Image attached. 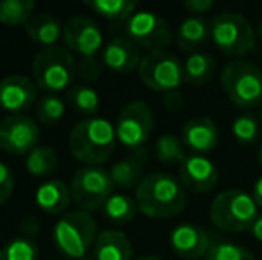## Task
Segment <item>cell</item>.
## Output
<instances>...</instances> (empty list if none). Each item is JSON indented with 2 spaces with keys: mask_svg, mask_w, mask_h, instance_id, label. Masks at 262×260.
I'll return each mask as SVG.
<instances>
[{
  "mask_svg": "<svg viewBox=\"0 0 262 260\" xmlns=\"http://www.w3.org/2000/svg\"><path fill=\"white\" fill-rule=\"evenodd\" d=\"M138 210L152 219H168L186 208V187L179 178L164 171H156L143 178L136 189Z\"/></svg>",
  "mask_w": 262,
  "mask_h": 260,
  "instance_id": "cell-1",
  "label": "cell"
},
{
  "mask_svg": "<svg viewBox=\"0 0 262 260\" xmlns=\"http://www.w3.org/2000/svg\"><path fill=\"white\" fill-rule=\"evenodd\" d=\"M116 129L105 118H84L70 132V152L86 166H100L116 148Z\"/></svg>",
  "mask_w": 262,
  "mask_h": 260,
  "instance_id": "cell-2",
  "label": "cell"
},
{
  "mask_svg": "<svg viewBox=\"0 0 262 260\" xmlns=\"http://www.w3.org/2000/svg\"><path fill=\"white\" fill-rule=\"evenodd\" d=\"M54 243L64 257L79 260L88 257L97 241V221L86 210H73L62 214L54 226Z\"/></svg>",
  "mask_w": 262,
  "mask_h": 260,
  "instance_id": "cell-3",
  "label": "cell"
},
{
  "mask_svg": "<svg viewBox=\"0 0 262 260\" xmlns=\"http://www.w3.org/2000/svg\"><path fill=\"white\" fill-rule=\"evenodd\" d=\"M209 216L216 228L237 233L252 228L259 216V205L248 193L241 189H228L212 200Z\"/></svg>",
  "mask_w": 262,
  "mask_h": 260,
  "instance_id": "cell-4",
  "label": "cell"
},
{
  "mask_svg": "<svg viewBox=\"0 0 262 260\" xmlns=\"http://www.w3.org/2000/svg\"><path fill=\"white\" fill-rule=\"evenodd\" d=\"M32 77L39 89L54 94L72 86L77 77V61L64 46H47L34 56Z\"/></svg>",
  "mask_w": 262,
  "mask_h": 260,
  "instance_id": "cell-5",
  "label": "cell"
},
{
  "mask_svg": "<svg viewBox=\"0 0 262 260\" xmlns=\"http://www.w3.org/2000/svg\"><path fill=\"white\" fill-rule=\"evenodd\" d=\"M220 82L227 98L239 109L262 105V72L259 66L243 59L225 64Z\"/></svg>",
  "mask_w": 262,
  "mask_h": 260,
  "instance_id": "cell-6",
  "label": "cell"
},
{
  "mask_svg": "<svg viewBox=\"0 0 262 260\" xmlns=\"http://www.w3.org/2000/svg\"><path fill=\"white\" fill-rule=\"evenodd\" d=\"M212 41L221 54L243 57L255 46L257 31L241 13H220L210 21Z\"/></svg>",
  "mask_w": 262,
  "mask_h": 260,
  "instance_id": "cell-7",
  "label": "cell"
},
{
  "mask_svg": "<svg viewBox=\"0 0 262 260\" xmlns=\"http://www.w3.org/2000/svg\"><path fill=\"white\" fill-rule=\"evenodd\" d=\"M114 184L109 171L100 166H84L73 173L70 182L72 200L80 210H97L105 205L113 193Z\"/></svg>",
  "mask_w": 262,
  "mask_h": 260,
  "instance_id": "cell-8",
  "label": "cell"
},
{
  "mask_svg": "<svg viewBox=\"0 0 262 260\" xmlns=\"http://www.w3.org/2000/svg\"><path fill=\"white\" fill-rule=\"evenodd\" d=\"M139 79L148 89L159 93H175L184 82V64L166 50L148 52L143 56L138 68Z\"/></svg>",
  "mask_w": 262,
  "mask_h": 260,
  "instance_id": "cell-9",
  "label": "cell"
},
{
  "mask_svg": "<svg viewBox=\"0 0 262 260\" xmlns=\"http://www.w3.org/2000/svg\"><path fill=\"white\" fill-rule=\"evenodd\" d=\"M125 34L136 46L148 52L164 50L173 39L168 21L152 11H136L125 21Z\"/></svg>",
  "mask_w": 262,
  "mask_h": 260,
  "instance_id": "cell-10",
  "label": "cell"
},
{
  "mask_svg": "<svg viewBox=\"0 0 262 260\" xmlns=\"http://www.w3.org/2000/svg\"><path fill=\"white\" fill-rule=\"evenodd\" d=\"M154 114L148 104L134 100L120 111L116 120V137L127 148H141L154 130Z\"/></svg>",
  "mask_w": 262,
  "mask_h": 260,
  "instance_id": "cell-11",
  "label": "cell"
},
{
  "mask_svg": "<svg viewBox=\"0 0 262 260\" xmlns=\"http://www.w3.org/2000/svg\"><path fill=\"white\" fill-rule=\"evenodd\" d=\"M39 127L25 114H7L0 122V148L13 155H27L39 146Z\"/></svg>",
  "mask_w": 262,
  "mask_h": 260,
  "instance_id": "cell-12",
  "label": "cell"
},
{
  "mask_svg": "<svg viewBox=\"0 0 262 260\" xmlns=\"http://www.w3.org/2000/svg\"><path fill=\"white\" fill-rule=\"evenodd\" d=\"M62 41L66 49L77 54L80 59H90L102 49L104 36L93 18L75 14L62 25Z\"/></svg>",
  "mask_w": 262,
  "mask_h": 260,
  "instance_id": "cell-13",
  "label": "cell"
},
{
  "mask_svg": "<svg viewBox=\"0 0 262 260\" xmlns=\"http://www.w3.org/2000/svg\"><path fill=\"white\" fill-rule=\"evenodd\" d=\"M38 104V86L25 75H7L0 80V109L11 114H24Z\"/></svg>",
  "mask_w": 262,
  "mask_h": 260,
  "instance_id": "cell-14",
  "label": "cell"
},
{
  "mask_svg": "<svg viewBox=\"0 0 262 260\" xmlns=\"http://www.w3.org/2000/svg\"><path fill=\"white\" fill-rule=\"evenodd\" d=\"M179 180L186 189L204 195L216 187L220 180V171L210 159L193 153V155H187L186 160L179 166Z\"/></svg>",
  "mask_w": 262,
  "mask_h": 260,
  "instance_id": "cell-15",
  "label": "cell"
},
{
  "mask_svg": "<svg viewBox=\"0 0 262 260\" xmlns=\"http://www.w3.org/2000/svg\"><path fill=\"white\" fill-rule=\"evenodd\" d=\"M169 246L173 253L186 260H200L205 258L212 246L209 233L202 226L184 223L173 228L169 233Z\"/></svg>",
  "mask_w": 262,
  "mask_h": 260,
  "instance_id": "cell-16",
  "label": "cell"
},
{
  "mask_svg": "<svg viewBox=\"0 0 262 260\" xmlns=\"http://www.w3.org/2000/svg\"><path fill=\"white\" fill-rule=\"evenodd\" d=\"M141 59L143 56L139 52V46H136L128 38L111 39L102 52V63L105 68H109L114 73H120V75L130 73L136 68H139Z\"/></svg>",
  "mask_w": 262,
  "mask_h": 260,
  "instance_id": "cell-17",
  "label": "cell"
},
{
  "mask_svg": "<svg viewBox=\"0 0 262 260\" xmlns=\"http://www.w3.org/2000/svg\"><path fill=\"white\" fill-rule=\"evenodd\" d=\"M182 143L186 148L200 153H209L220 143V130L216 123L207 116H198L184 125L182 129Z\"/></svg>",
  "mask_w": 262,
  "mask_h": 260,
  "instance_id": "cell-18",
  "label": "cell"
},
{
  "mask_svg": "<svg viewBox=\"0 0 262 260\" xmlns=\"http://www.w3.org/2000/svg\"><path fill=\"white\" fill-rule=\"evenodd\" d=\"M212 39L210 23L204 16H187L177 31V45L186 54H198Z\"/></svg>",
  "mask_w": 262,
  "mask_h": 260,
  "instance_id": "cell-19",
  "label": "cell"
},
{
  "mask_svg": "<svg viewBox=\"0 0 262 260\" xmlns=\"http://www.w3.org/2000/svg\"><path fill=\"white\" fill-rule=\"evenodd\" d=\"M36 205L49 216H61L72 203V191L62 180H49L36 189Z\"/></svg>",
  "mask_w": 262,
  "mask_h": 260,
  "instance_id": "cell-20",
  "label": "cell"
},
{
  "mask_svg": "<svg viewBox=\"0 0 262 260\" xmlns=\"http://www.w3.org/2000/svg\"><path fill=\"white\" fill-rule=\"evenodd\" d=\"M95 260H132V243L120 230H104L93 244Z\"/></svg>",
  "mask_w": 262,
  "mask_h": 260,
  "instance_id": "cell-21",
  "label": "cell"
},
{
  "mask_svg": "<svg viewBox=\"0 0 262 260\" xmlns=\"http://www.w3.org/2000/svg\"><path fill=\"white\" fill-rule=\"evenodd\" d=\"M25 32L32 41L47 49V46H54V43L62 36V25L54 14L36 13L25 23Z\"/></svg>",
  "mask_w": 262,
  "mask_h": 260,
  "instance_id": "cell-22",
  "label": "cell"
},
{
  "mask_svg": "<svg viewBox=\"0 0 262 260\" xmlns=\"http://www.w3.org/2000/svg\"><path fill=\"white\" fill-rule=\"evenodd\" d=\"M111 180H113L114 187L118 189H138L139 184L143 182V159L132 155L127 159H121L114 162L109 170Z\"/></svg>",
  "mask_w": 262,
  "mask_h": 260,
  "instance_id": "cell-23",
  "label": "cell"
},
{
  "mask_svg": "<svg viewBox=\"0 0 262 260\" xmlns=\"http://www.w3.org/2000/svg\"><path fill=\"white\" fill-rule=\"evenodd\" d=\"M216 73V59L207 52L191 54L184 63V82L200 87L210 82Z\"/></svg>",
  "mask_w": 262,
  "mask_h": 260,
  "instance_id": "cell-24",
  "label": "cell"
},
{
  "mask_svg": "<svg viewBox=\"0 0 262 260\" xmlns=\"http://www.w3.org/2000/svg\"><path fill=\"white\" fill-rule=\"evenodd\" d=\"M86 6L105 20L127 21L136 13L138 4L132 0H88Z\"/></svg>",
  "mask_w": 262,
  "mask_h": 260,
  "instance_id": "cell-25",
  "label": "cell"
},
{
  "mask_svg": "<svg viewBox=\"0 0 262 260\" xmlns=\"http://www.w3.org/2000/svg\"><path fill=\"white\" fill-rule=\"evenodd\" d=\"M68 104L79 114L93 118L100 109V97L97 89H93L88 84H75L68 89Z\"/></svg>",
  "mask_w": 262,
  "mask_h": 260,
  "instance_id": "cell-26",
  "label": "cell"
},
{
  "mask_svg": "<svg viewBox=\"0 0 262 260\" xmlns=\"http://www.w3.org/2000/svg\"><path fill=\"white\" fill-rule=\"evenodd\" d=\"M57 152L50 146H36L25 157V168L32 177H49L57 170Z\"/></svg>",
  "mask_w": 262,
  "mask_h": 260,
  "instance_id": "cell-27",
  "label": "cell"
},
{
  "mask_svg": "<svg viewBox=\"0 0 262 260\" xmlns=\"http://www.w3.org/2000/svg\"><path fill=\"white\" fill-rule=\"evenodd\" d=\"M102 210L109 221L116 223V225H123V223H128L136 218L138 203L127 195H113L105 201Z\"/></svg>",
  "mask_w": 262,
  "mask_h": 260,
  "instance_id": "cell-28",
  "label": "cell"
},
{
  "mask_svg": "<svg viewBox=\"0 0 262 260\" xmlns=\"http://www.w3.org/2000/svg\"><path fill=\"white\" fill-rule=\"evenodd\" d=\"M34 14L32 0H0V23L25 25Z\"/></svg>",
  "mask_w": 262,
  "mask_h": 260,
  "instance_id": "cell-29",
  "label": "cell"
},
{
  "mask_svg": "<svg viewBox=\"0 0 262 260\" xmlns=\"http://www.w3.org/2000/svg\"><path fill=\"white\" fill-rule=\"evenodd\" d=\"M156 155L162 164H168V166H175V164L180 166L187 157L182 139H179L173 134H164L157 139Z\"/></svg>",
  "mask_w": 262,
  "mask_h": 260,
  "instance_id": "cell-30",
  "label": "cell"
},
{
  "mask_svg": "<svg viewBox=\"0 0 262 260\" xmlns=\"http://www.w3.org/2000/svg\"><path fill=\"white\" fill-rule=\"evenodd\" d=\"M66 104L55 94H45L36 104V120L45 127H54L64 116Z\"/></svg>",
  "mask_w": 262,
  "mask_h": 260,
  "instance_id": "cell-31",
  "label": "cell"
},
{
  "mask_svg": "<svg viewBox=\"0 0 262 260\" xmlns=\"http://www.w3.org/2000/svg\"><path fill=\"white\" fill-rule=\"evenodd\" d=\"M39 248L34 239L16 237L0 248V260H38Z\"/></svg>",
  "mask_w": 262,
  "mask_h": 260,
  "instance_id": "cell-32",
  "label": "cell"
},
{
  "mask_svg": "<svg viewBox=\"0 0 262 260\" xmlns=\"http://www.w3.org/2000/svg\"><path fill=\"white\" fill-rule=\"evenodd\" d=\"M232 134L239 145H253L260 135L259 120L252 114H241L232 122Z\"/></svg>",
  "mask_w": 262,
  "mask_h": 260,
  "instance_id": "cell-33",
  "label": "cell"
},
{
  "mask_svg": "<svg viewBox=\"0 0 262 260\" xmlns=\"http://www.w3.org/2000/svg\"><path fill=\"white\" fill-rule=\"evenodd\" d=\"M204 260H255V257L245 246L220 241V243H212L207 257Z\"/></svg>",
  "mask_w": 262,
  "mask_h": 260,
  "instance_id": "cell-34",
  "label": "cell"
},
{
  "mask_svg": "<svg viewBox=\"0 0 262 260\" xmlns=\"http://www.w3.org/2000/svg\"><path fill=\"white\" fill-rule=\"evenodd\" d=\"M102 73V64L97 57L77 61V77H80L86 82H95Z\"/></svg>",
  "mask_w": 262,
  "mask_h": 260,
  "instance_id": "cell-35",
  "label": "cell"
},
{
  "mask_svg": "<svg viewBox=\"0 0 262 260\" xmlns=\"http://www.w3.org/2000/svg\"><path fill=\"white\" fill-rule=\"evenodd\" d=\"M14 191V177L7 164L0 162V205H4Z\"/></svg>",
  "mask_w": 262,
  "mask_h": 260,
  "instance_id": "cell-36",
  "label": "cell"
},
{
  "mask_svg": "<svg viewBox=\"0 0 262 260\" xmlns=\"http://www.w3.org/2000/svg\"><path fill=\"white\" fill-rule=\"evenodd\" d=\"M184 7H186V11H189L193 16H202V14L209 13V11L212 9L214 2L212 0H186Z\"/></svg>",
  "mask_w": 262,
  "mask_h": 260,
  "instance_id": "cell-37",
  "label": "cell"
},
{
  "mask_svg": "<svg viewBox=\"0 0 262 260\" xmlns=\"http://www.w3.org/2000/svg\"><path fill=\"white\" fill-rule=\"evenodd\" d=\"M39 230H41V223H39L34 216H27L20 225L21 235L29 237V239H34V237L39 233Z\"/></svg>",
  "mask_w": 262,
  "mask_h": 260,
  "instance_id": "cell-38",
  "label": "cell"
},
{
  "mask_svg": "<svg viewBox=\"0 0 262 260\" xmlns=\"http://www.w3.org/2000/svg\"><path fill=\"white\" fill-rule=\"evenodd\" d=\"M250 232H252L253 239H257L259 243H262V214L257 216V219L253 221L252 228H250Z\"/></svg>",
  "mask_w": 262,
  "mask_h": 260,
  "instance_id": "cell-39",
  "label": "cell"
},
{
  "mask_svg": "<svg viewBox=\"0 0 262 260\" xmlns=\"http://www.w3.org/2000/svg\"><path fill=\"white\" fill-rule=\"evenodd\" d=\"M252 196H253V200H255V203L262 208V175L257 178L255 185H253V195Z\"/></svg>",
  "mask_w": 262,
  "mask_h": 260,
  "instance_id": "cell-40",
  "label": "cell"
},
{
  "mask_svg": "<svg viewBox=\"0 0 262 260\" xmlns=\"http://www.w3.org/2000/svg\"><path fill=\"white\" fill-rule=\"evenodd\" d=\"M136 260H162V258L156 257V255H146V257H139V258H136Z\"/></svg>",
  "mask_w": 262,
  "mask_h": 260,
  "instance_id": "cell-41",
  "label": "cell"
},
{
  "mask_svg": "<svg viewBox=\"0 0 262 260\" xmlns=\"http://www.w3.org/2000/svg\"><path fill=\"white\" fill-rule=\"evenodd\" d=\"M257 36L262 39V18L259 20V25H257Z\"/></svg>",
  "mask_w": 262,
  "mask_h": 260,
  "instance_id": "cell-42",
  "label": "cell"
},
{
  "mask_svg": "<svg viewBox=\"0 0 262 260\" xmlns=\"http://www.w3.org/2000/svg\"><path fill=\"white\" fill-rule=\"evenodd\" d=\"M259 164L262 166V143H260V148H259Z\"/></svg>",
  "mask_w": 262,
  "mask_h": 260,
  "instance_id": "cell-43",
  "label": "cell"
},
{
  "mask_svg": "<svg viewBox=\"0 0 262 260\" xmlns=\"http://www.w3.org/2000/svg\"><path fill=\"white\" fill-rule=\"evenodd\" d=\"M79 260H95V257H84V258H79Z\"/></svg>",
  "mask_w": 262,
  "mask_h": 260,
  "instance_id": "cell-44",
  "label": "cell"
},
{
  "mask_svg": "<svg viewBox=\"0 0 262 260\" xmlns=\"http://www.w3.org/2000/svg\"><path fill=\"white\" fill-rule=\"evenodd\" d=\"M260 122H262V105H260Z\"/></svg>",
  "mask_w": 262,
  "mask_h": 260,
  "instance_id": "cell-45",
  "label": "cell"
}]
</instances>
